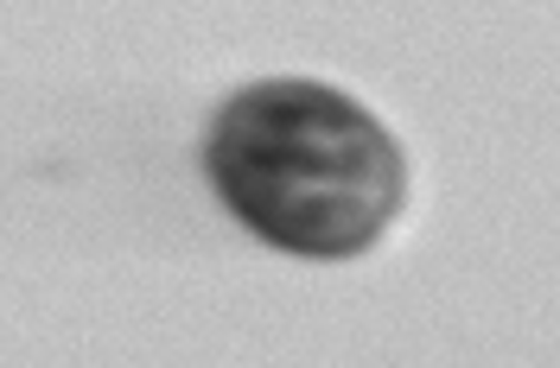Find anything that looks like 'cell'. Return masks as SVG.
I'll list each match as a JSON object with an SVG mask.
<instances>
[{"instance_id":"cell-1","label":"cell","mask_w":560,"mask_h":368,"mask_svg":"<svg viewBox=\"0 0 560 368\" xmlns=\"http://www.w3.org/2000/svg\"><path fill=\"white\" fill-rule=\"evenodd\" d=\"M205 171L236 223L306 261L363 254L401 203L388 128L306 76H275L230 102L210 128Z\"/></svg>"}]
</instances>
